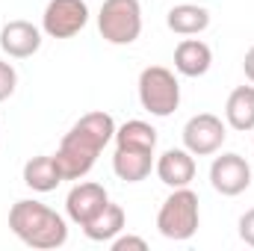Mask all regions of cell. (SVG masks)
Masks as SVG:
<instances>
[{
	"label": "cell",
	"instance_id": "1",
	"mask_svg": "<svg viewBox=\"0 0 254 251\" xmlns=\"http://www.w3.org/2000/svg\"><path fill=\"white\" fill-rule=\"evenodd\" d=\"M113 139H116V122L110 113L95 110V113H86L83 119H77L54 154L63 178L65 181H83L95 169L101 151Z\"/></svg>",
	"mask_w": 254,
	"mask_h": 251
},
{
	"label": "cell",
	"instance_id": "2",
	"mask_svg": "<svg viewBox=\"0 0 254 251\" xmlns=\"http://www.w3.org/2000/svg\"><path fill=\"white\" fill-rule=\"evenodd\" d=\"M9 228L12 234L30 246V249H60L68 243V222L57 210H51L48 204L42 201H33V198H21L12 204L9 210Z\"/></svg>",
	"mask_w": 254,
	"mask_h": 251
},
{
	"label": "cell",
	"instance_id": "3",
	"mask_svg": "<svg viewBox=\"0 0 254 251\" xmlns=\"http://www.w3.org/2000/svg\"><path fill=\"white\" fill-rule=\"evenodd\" d=\"M201 225V210H198V195L190 187L172 189V195L163 201V207L157 210V231L166 240L175 243H187L195 237Z\"/></svg>",
	"mask_w": 254,
	"mask_h": 251
},
{
	"label": "cell",
	"instance_id": "4",
	"mask_svg": "<svg viewBox=\"0 0 254 251\" xmlns=\"http://www.w3.org/2000/svg\"><path fill=\"white\" fill-rule=\"evenodd\" d=\"M136 92H139L142 110L151 113V116H157V119H169L181 107V83H178L175 71H169L166 65H148V68H142Z\"/></svg>",
	"mask_w": 254,
	"mask_h": 251
},
{
	"label": "cell",
	"instance_id": "5",
	"mask_svg": "<svg viewBox=\"0 0 254 251\" xmlns=\"http://www.w3.org/2000/svg\"><path fill=\"white\" fill-rule=\"evenodd\" d=\"M98 33L110 45H133L142 36V3L139 0H104L98 12Z\"/></svg>",
	"mask_w": 254,
	"mask_h": 251
},
{
	"label": "cell",
	"instance_id": "6",
	"mask_svg": "<svg viewBox=\"0 0 254 251\" xmlns=\"http://www.w3.org/2000/svg\"><path fill=\"white\" fill-rule=\"evenodd\" d=\"M89 24L86 0H48L42 12V33L51 39H71Z\"/></svg>",
	"mask_w": 254,
	"mask_h": 251
},
{
	"label": "cell",
	"instance_id": "7",
	"mask_svg": "<svg viewBox=\"0 0 254 251\" xmlns=\"http://www.w3.org/2000/svg\"><path fill=\"white\" fill-rule=\"evenodd\" d=\"M181 136H184V148L190 151L192 157H210V154H216L225 145L228 127L213 113H198V116H192L190 122L184 125Z\"/></svg>",
	"mask_w": 254,
	"mask_h": 251
},
{
	"label": "cell",
	"instance_id": "8",
	"mask_svg": "<svg viewBox=\"0 0 254 251\" xmlns=\"http://www.w3.org/2000/svg\"><path fill=\"white\" fill-rule=\"evenodd\" d=\"M210 187L225 198H237L252 187V166L243 154H222L210 163Z\"/></svg>",
	"mask_w": 254,
	"mask_h": 251
},
{
	"label": "cell",
	"instance_id": "9",
	"mask_svg": "<svg viewBox=\"0 0 254 251\" xmlns=\"http://www.w3.org/2000/svg\"><path fill=\"white\" fill-rule=\"evenodd\" d=\"M110 204V192L101 187V184H95V181H77L71 192L65 195V213H68V219L77 225V228H83L86 222H92L104 207Z\"/></svg>",
	"mask_w": 254,
	"mask_h": 251
},
{
	"label": "cell",
	"instance_id": "10",
	"mask_svg": "<svg viewBox=\"0 0 254 251\" xmlns=\"http://www.w3.org/2000/svg\"><path fill=\"white\" fill-rule=\"evenodd\" d=\"M154 172L160 184H166L169 189L190 187L195 181V157L187 148H169L154 160Z\"/></svg>",
	"mask_w": 254,
	"mask_h": 251
},
{
	"label": "cell",
	"instance_id": "11",
	"mask_svg": "<svg viewBox=\"0 0 254 251\" xmlns=\"http://www.w3.org/2000/svg\"><path fill=\"white\" fill-rule=\"evenodd\" d=\"M0 48L12 60H30L42 48V30L36 24H30V21H21V18L9 21L0 30Z\"/></svg>",
	"mask_w": 254,
	"mask_h": 251
},
{
	"label": "cell",
	"instance_id": "12",
	"mask_svg": "<svg viewBox=\"0 0 254 251\" xmlns=\"http://www.w3.org/2000/svg\"><path fill=\"white\" fill-rule=\"evenodd\" d=\"M213 65V51L201 39H184L175 48V71L184 77H204Z\"/></svg>",
	"mask_w": 254,
	"mask_h": 251
},
{
	"label": "cell",
	"instance_id": "13",
	"mask_svg": "<svg viewBox=\"0 0 254 251\" xmlns=\"http://www.w3.org/2000/svg\"><path fill=\"white\" fill-rule=\"evenodd\" d=\"M154 169V151H136V148H116L113 154V172L125 184H142Z\"/></svg>",
	"mask_w": 254,
	"mask_h": 251
},
{
	"label": "cell",
	"instance_id": "14",
	"mask_svg": "<svg viewBox=\"0 0 254 251\" xmlns=\"http://www.w3.org/2000/svg\"><path fill=\"white\" fill-rule=\"evenodd\" d=\"M24 184L33 189V192H54V189L63 184V172L54 160V154H39V157H30L24 163Z\"/></svg>",
	"mask_w": 254,
	"mask_h": 251
},
{
	"label": "cell",
	"instance_id": "15",
	"mask_svg": "<svg viewBox=\"0 0 254 251\" xmlns=\"http://www.w3.org/2000/svg\"><path fill=\"white\" fill-rule=\"evenodd\" d=\"M166 27L178 36H198L210 27V12L198 3H178L166 15Z\"/></svg>",
	"mask_w": 254,
	"mask_h": 251
},
{
	"label": "cell",
	"instance_id": "16",
	"mask_svg": "<svg viewBox=\"0 0 254 251\" xmlns=\"http://www.w3.org/2000/svg\"><path fill=\"white\" fill-rule=\"evenodd\" d=\"M225 125L240 130V133H249L254 130V83L252 86H237L231 95H228V104H225Z\"/></svg>",
	"mask_w": 254,
	"mask_h": 251
},
{
	"label": "cell",
	"instance_id": "17",
	"mask_svg": "<svg viewBox=\"0 0 254 251\" xmlns=\"http://www.w3.org/2000/svg\"><path fill=\"white\" fill-rule=\"evenodd\" d=\"M125 225H127L125 210L110 201L92 222L83 225V234H86V240H92V243H113V240L125 231Z\"/></svg>",
	"mask_w": 254,
	"mask_h": 251
},
{
	"label": "cell",
	"instance_id": "18",
	"mask_svg": "<svg viewBox=\"0 0 254 251\" xmlns=\"http://www.w3.org/2000/svg\"><path fill=\"white\" fill-rule=\"evenodd\" d=\"M116 148H136V151H157V130L142 122L130 119L122 127H116Z\"/></svg>",
	"mask_w": 254,
	"mask_h": 251
},
{
	"label": "cell",
	"instance_id": "19",
	"mask_svg": "<svg viewBox=\"0 0 254 251\" xmlns=\"http://www.w3.org/2000/svg\"><path fill=\"white\" fill-rule=\"evenodd\" d=\"M15 89H18V71H15V65L0 60V104L9 101L15 95Z\"/></svg>",
	"mask_w": 254,
	"mask_h": 251
},
{
	"label": "cell",
	"instance_id": "20",
	"mask_svg": "<svg viewBox=\"0 0 254 251\" xmlns=\"http://www.w3.org/2000/svg\"><path fill=\"white\" fill-rule=\"evenodd\" d=\"M113 251H148V243L142 237H133V234H119L113 243H110Z\"/></svg>",
	"mask_w": 254,
	"mask_h": 251
},
{
	"label": "cell",
	"instance_id": "21",
	"mask_svg": "<svg viewBox=\"0 0 254 251\" xmlns=\"http://www.w3.org/2000/svg\"><path fill=\"white\" fill-rule=\"evenodd\" d=\"M240 240L254 249V207L240 216Z\"/></svg>",
	"mask_w": 254,
	"mask_h": 251
},
{
	"label": "cell",
	"instance_id": "22",
	"mask_svg": "<svg viewBox=\"0 0 254 251\" xmlns=\"http://www.w3.org/2000/svg\"><path fill=\"white\" fill-rule=\"evenodd\" d=\"M243 71H246L249 83H254V45L246 51V57H243Z\"/></svg>",
	"mask_w": 254,
	"mask_h": 251
}]
</instances>
